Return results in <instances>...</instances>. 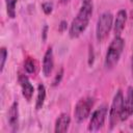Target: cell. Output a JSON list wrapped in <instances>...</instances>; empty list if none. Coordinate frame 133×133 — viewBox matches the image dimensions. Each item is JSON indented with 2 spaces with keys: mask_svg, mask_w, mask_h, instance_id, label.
<instances>
[{
  "mask_svg": "<svg viewBox=\"0 0 133 133\" xmlns=\"http://www.w3.org/2000/svg\"><path fill=\"white\" fill-rule=\"evenodd\" d=\"M92 0H82L81 7L76 17L73 19L69 28V35L71 38L79 37L87 28L90 17L92 15Z\"/></svg>",
  "mask_w": 133,
  "mask_h": 133,
  "instance_id": "1",
  "label": "cell"
},
{
  "mask_svg": "<svg viewBox=\"0 0 133 133\" xmlns=\"http://www.w3.org/2000/svg\"><path fill=\"white\" fill-rule=\"evenodd\" d=\"M125 48V41L121 35H115L114 38L109 44L105 59H104V66L106 70H112L119 61V58L123 54Z\"/></svg>",
  "mask_w": 133,
  "mask_h": 133,
  "instance_id": "2",
  "label": "cell"
},
{
  "mask_svg": "<svg viewBox=\"0 0 133 133\" xmlns=\"http://www.w3.org/2000/svg\"><path fill=\"white\" fill-rule=\"evenodd\" d=\"M113 28V16L110 11H104L100 15L96 25V38L102 43L107 38L111 29Z\"/></svg>",
  "mask_w": 133,
  "mask_h": 133,
  "instance_id": "3",
  "label": "cell"
},
{
  "mask_svg": "<svg viewBox=\"0 0 133 133\" xmlns=\"http://www.w3.org/2000/svg\"><path fill=\"white\" fill-rule=\"evenodd\" d=\"M123 102H124V95L123 91L121 89H118L113 99H112V103L109 109V125H110V129H113L117 123L121 121V114H122V110H123Z\"/></svg>",
  "mask_w": 133,
  "mask_h": 133,
  "instance_id": "4",
  "label": "cell"
},
{
  "mask_svg": "<svg viewBox=\"0 0 133 133\" xmlns=\"http://www.w3.org/2000/svg\"><path fill=\"white\" fill-rule=\"evenodd\" d=\"M94 103L95 99L91 97L82 98L77 102L74 109V117L77 123H82L89 116Z\"/></svg>",
  "mask_w": 133,
  "mask_h": 133,
  "instance_id": "5",
  "label": "cell"
},
{
  "mask_svg": "<svg viewBox=\"0 0 133 133\" xmlns=\"http://www.w3.org/2000/svg\"><path fill=\"white\" fill-rule=\"evenodd\" d=\"M107 112H108V107L105 104L100 105L91 113V116H90V119L88 123V127H87L88 131L95 132V131L100 130L104 126V123H105V119L107 116Z\"/></svg>",
  "mask_w": 133,
  "mask_h": 133,
  "instance_id": "6",
  "label": "cell"
},
{
  "mask_svg": "<svg viewBox=\"0 0 133 133\" xmlns=\"http://www.w3.org/2000/svg\"><path fill=\"white\" fill-rule=\"evenodd\" d=\"M132 114H133V86H129L127 88V92L123 102L121 122L127 121Z\"/></svg>",
  "mask_w": 133,
  "mask_h": 133,
  "instance_id": "7",
  "label": "cell"
},
{
  "mask_svg": "<svg viewBox=\"0 0 133 133\" xmlns=\"http://www.w3.org/2000/svg\"><path fill=\"white\" fill-rule=\"evenodd\" d=\"M18 80H19V83H20V86H21V89H22L23 97L25 98L26 101L29 102L32 99L33 94H34V87H33V85L31 84L29 78L25 74H19Z\"/></svg>",
  "mask_w": 133,
  "mask_h": 133,
  "instance_id": "8",
  "label": "cell"
},
{
  "mask_svg": "<svg viewBox=\"0 0 133 133\" xmlns=\"http://www.w3.org/2000/svg\"><path fill=\"white\" fill-rule=\"evenodd\" d=\"M54 68V55L52 47H49L46 50V53L43 58V74L45 77H49Z\"/></svg>",
  "mask_w": 133,
  "mask_h": 133,
  "instance_id": "9",
  "label": "cell"
},
{
  "mask_svg": "<svg viewBox=\"0 0 133 133\" xmlns=\"http://www.w3.org/2000/svg\"><path fill=\"white\" fill-rule=\"evenodd\" d=\"M127 17H128V15L125 9H119L117 11L115 20L113 22V28H112L115 35H121L122 31L125 28V25L127 22Z\"/></svg>",
  "mask_w": 133,
  "mask_h": 133,
  "instance_id": "10",
  "label": "cell"
},
{
  "mask_svg": "<svg viewBox=\"0 0 133 133\" xmlns=\"http://www.w3.org/2000/svg\"><path fill=\"white\" fill-rule=\"evenodd\" d=\"M71 124V116L65 113L62 112L58 115V117L55 121V127H54V132L55 133H63L66 132L69 127Z\"/></svg>",
  "mask_w": 133,
  "mask_h": 133,
  "instance_id": "11",
  "label": "cell"
},
{
  "mask_svg": "<svg viewBox=\"0 0 133 133\" xmlns=\"http://www.w3.org/2000/svg\"><path fill=\"white\" fill-rule=\"evenodd\" d=\"M7 121H8V125L9 127L15 131L18 128L19 125V103L17 101H15L9 109H8V114H7Z\"/></svg>",
  "mask_w": 133,
  "mask_h": 133,
  "instance_id": "12",
  "label": "cell"
},
{
  "mask_svg": "<svg viewBox=\"0 0 133 133\" xmlns=\"http://www.w3.org/2000/svg\"><path fill=\"white\" fill-rule=\"evenodd\" d=\"M45 100H46V87L44 84L39 83L37 85V96H36V101H35V109L36 110H39L43 108Z\"/></svg>",
  "mask_w": 133,
  "mask_h": 133,
  "instance_id": "13",
  "label": "cell"
},
{
  "mask_svg": "<svg viewBox=\"0 0 133 133\" xmlns=\"http://www.w3.org/2000/svg\"><path fill=\"white\" fill-rule=\"evenodd\" d=\"M24 69L27 74H34L37 69V62L35 61L34 58L28 57L24 62Z\"/></svg>",
  "mask_w": 133,
  "mask_h": 133,
  "instance_id": "14",
  "label": "cell"
},
{
  "mask_svg": "<svg viewBox=\"0 0 133 133\" xmlns=\"http://www.w3.org/2000/svg\"><path fill=\"white\" fill-rule=\"evenodd\" d=\"M18 0H5V5H6V12L7 16L10 19H14L16 17V5H17Z\"/></svg>",
  "mask_w": 133,
  "mask_h": 133,
  "instance_id": "15",
  "label": "cell"
},
{
  "mask_svg": "<svg viewBox=\"0 0 133 133\" xmlns=\"http://www.w3.org/2000/svg\"><path fill=\"white\" fill-rule=\"evenodd\" d=\"M6 58H7V50L5 47H2L0 49V72H3L5 62H6Z\"/></svg>",
  "mask_w": 133,
  "mask_h": 133,
  "instance_id": "16",
  "label": "cell"
},
{
  "mask_svg": "<svg viewBox=\"0 0 133 133\" xmlns=\"http://www.w3.org/2000/svg\"><path fill=\"white\" fill-rule=\"evenodd\" d=\"M63 77V68H60L59 71L56 73L53 81H52V86H57L60 82H61V79Z\"/></svg>",
  "mask_w": 133,
  "mask_h": 133,
  "instance_id": "17",
  "label": "cell"
},
{
  "mask_svg": "<svg viewBox=\"0 0 133 133\" xmlns=\"http://www.w3.org/2000/svg\"><path fill=\"white\" fill-rule=\"evenodd\" d=\"M42 9L46 15H50L53 10V4L51 2H44L42 4Z\"/></svg>",
  "mask_w": 133,
  "mask_h": 133,
  "instance_id": "18",
  "label": "cell"
},
{
  "mask_svg": "<svg viewBox=\"0 0 133 133\" xmlns=\"http://www.w3.org/2000/svg\"><path fill=\"white\" fill-rule=\"evenodd\" d=\"M66 28H68V22H66V21H61V22L59 23V25H58V30H59V32L65 31Z\"/></svg>",
  "mask_w": 133,
  "mask_h": 133,
  "instance_id": "19",
  "label": "cell"
},
{
  "mask_svg": "<svg viewBox=\"0 0 133 133\" xmlns=\"http://www.w3.org/2000/svg\"><path fill=\"white\" fill-rule=\"evenodd\" d=\"M47 29H48V27H47V26H45V27H44V31H43V34H44L43 39H44V41L46 39V36H47Z\"/></svg>",
  "mask_w": 133,
  "mask_h": 133,
  "instance_id": "20",
  "label": "cell"
},
{
  "mask_svg": "<svg viewBox=\"0 0 133 133\" xmlns=\"http://www.w3.org/2000/svg\"><path fill=\"white\" fill-rule=\"evenodd\" d=\"M131 73H132V77H133V55L131 58Z\"/></svg>",
  "mask_w": 133,
  "mask_h": 133,
  "instance_id": "21",
  "label": "cell"
},
{
  "mask_svg": "<svg viewBox=\"0 0 133 133\" xmlns=\"http://www.w3.org/2000/svg\"><path fill=\"white\" fill-rule=\"evenodd\" d=\"M70 0H60V3H62V4H64V3H66V2H69Z\"/></svg>",
  "mask_w": 133,
  "mask_h": 133,
  "instance_id": "22",
  "label": "cell"
},
{
  "mask_svg": "<svg viewBox=\"0 0 133 133\" xmlns=\"http://www.w3.org/2000/svg\"><path fill=\"white\" fill-rule=\"evenodd\" d=\"M130 1H131V2H133V0H130Z\"/></svg>",
  "mask_w": 133,
  "mask_h": 133,
  "instance_id": "23",
  "label": "cell"
}]
</instances>
